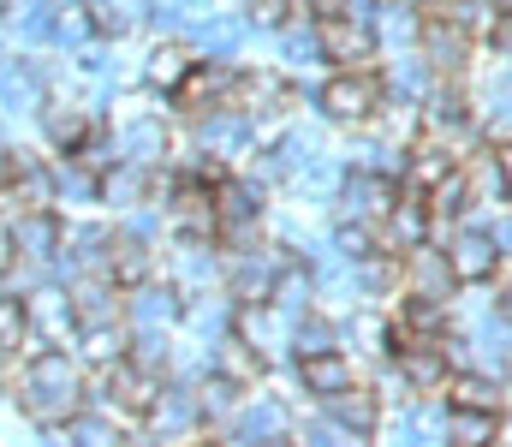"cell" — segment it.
<instances>
[{
    "label": "cell",
    "mask_w": 512,
    "mask_h": 447,
    "mask_svg": "<svg viewBox=\"0 0 512 447\" xmlns=\"http://www.w3.org/2000/svg\"><path fill=\"white\" fill-rule=\"evenodd\" d=\"M114 138H120V155H126V161H143V167H167V161H173L167 108H155V114H126V120L114 126Z\"/></svg>",
    "instance_id": "21"
},
{
    "label": "cell",
    "mask_w": 512,
    "mask_h": 447,
    "mask_svg": "<svg viewBox=\"0 0 512 447\" xmlns=\"http://www.w3.org/2000/svg\"><path fill=\"white\" fill-rule=\"evenodd\" d=\"M399 293H423V298H441V304L459 293V275H453L441 239H423V245L399 251Z\"/></svg>",
    "instance_id": "10"
},
{
    "label": "cell",
    "mask_w": 512,
    "mask_h": 447,
    "mask_svg": "<svg viewBox=\"0 0 512 447\" xmlns=\"http://www.w3.org/2000/svg\"><path fill=\"white\" fill-rule=\"evenodd\" d=\"M399 179L393 173H376V167H352L346 161V173H340V191H334V203H340V221H364V227H382L387 209L399 203Z\"/></svg>",
    "instance_id": "6"
},
{
    "label": "cell",
    "mask_w": 512,
    "mask_h": 447,
    "mask_svg": "<svg viewBox=\"0 0 512 447\" xmlns=\"http://www.w3.org/2000/svg\"><path fill=\"white\" fill-rule=\"evenodd\" d=\"M393 376L411 388V394H441L447 388V376H453V364H447V346L441 340H411V346H393Z\"/></svg>",
    "instance_id": "17"
},
{
    "label": "cell",
    "mask_w": 512,
    "mask_h": 447,
    "mask_svg": "<svg viewBox=\"0 0 512 447\" xmlns=\"http://www.w3.org/2000/svg\"><path fill=\"white\" fill-rule=\"evenodd\" d=\"M239 60H221V54H203V60H191V72L179 78V90L167 96V108L173 114H185V120H197V114H215V108H233L239 102Z\"/></svg>",
    "instance_id": "4"
},
{
    "label": "cell",
    "mask_w": 512,
    "mask_h": 447,
    "mask_svg": "<svg viewBox=\"0 0 512 447\" xmlns=\"http://www.w3.org/2000/svg\"><path fill=\"white\" fill-rule=\"evenodd\" d=\"M161 382H167V376H155L149 364H137V358H131V346H126L114 364H96V370H90V400H102L108 412H120L131 430H137V424H143V412L155 406Z\"/></svg>",
    "instance_id": "3"
},
{
    "label": "cell",
    "mask_w": 512,
    "mask_h": 447,
    "mask_svg": "<svg viewBox=\"0 0 512 447\" xmlns=\"http://www.w3.org/2000/svg\"><path fill=\"white\" fill-rule=\"evenodd\" d=\"M24 310H30V340H42V346H72L78 340L72 298H66L60 281H42L36 293H24Z\"/></svg>",
    "instance_id": "18"
},
{
    "label": "cell",
    "mask_w": 512,
    "mask_h": 447,
    "mask_svg": "<svg viewBox=\"0 0 512 447\" xmlns=\"http://www.w3.org/2000/svg\"><path fill=\"white\" fill-rule=\"evenodd\" d=\"M126 346H131L126 322H96V328H78V340H72V352H78L90 370H96V364H114Z\"/></svg>",
    "instance_id": "32"
},
{
    "label": "cell",
    "mask_w": 512,
    "mask_h": 447,
    "mask_svg": "<svg viewBox=\"0 0 512 447\" xmlns=\"http://www.w3.org/2000/svg\"><path fill=\"white\" fill-rule=\"evenodd\" d=\"M298 12H304V0H298Z\"/></svg>",
    "instance_id": "44"
},
{
    "label": "cell",
    "mask_w": 512,
    "mask_h": 447,
    "mask_svg": "<svg viewBox=\"0 0 512 447\" xmlns=\"http://www.w3.org/2000/svg\"><path fill=\"white\" fill-rule=\"evenodd\" d=\"M137 430L155 436V442H197V436H209V424H203L197 394H191L185 376H167V382H161V394H155V406L143 412Z\"/></svg>",
    "instance_id": "5"
},
{
    "label": "cell",
    "mask_w": 512,
    "mask_h": 447,
    "mask_svg": "<svg viewBox=\"0 0 512 447\" xmlns=\"http://www.w3.org/2000/svg\"><path fill=\"white\" fill-rule=\"evenodd\" d=\"M447 442H459V447H489V442H501V412L447 406Z\"/></svg>",
    "instance_id": "33"
},
{
    "label": "cell",
    "mask_w": 512,
    "mask_h": 447,
    "mask_svg": "<svg viewBox=\"0 0 512 447\" xmlns=\"http://www.w3.org/2000/svg\"><path fill=\"white\" fill-rule=\"evenodd\" d=\"M221 442H292V406L274 394H245V406L227 418Z\"/></svg>",
    "instance_id": "12"
},
{
    "label": "cell",
    "mask_w": 512,
    "mask_h": 447,
    "mask_svg": "<svg viewBox=\"0 0 512 447\" xmlns=\"http://www.w3.org/2000/svg\"><path fill=\"white\" fill-rule=\"evenodd\" d=\"M90 400V370L72 346H30L12 364V406L36 436H54Z\"/></svg>",
    "instance_id": "1"
},
{
    "label": "cell",
    "mask_w": 512,
    "mask_h": 447,
    "mask_svg": "<svg viewBox=\"0 0 512 447\" xmlns=\"http://www.w3.org/2000/svg\"><path fill=\"white\" fill-rule=\"evenodd\" d=\"M54 12H60V0H6L0 18L24 48H48L54 42Z\"/></svg>",
    "instance_id": "30"
},
{
    "label": "cell",
    "mask_w": 512,
    "mask_h": 447,
    "mask_svg": "<svg viewBox=\"0 0 512 447\" xmlns=\"http://www.w3.org/2000/svg\"><path fill=\"white\" fill-rule=\"evenodd\" d=\"M292 442H310V447H340V442H346V430H340V424H334V418H328V412L316 406L310 418H292Z\"/></svg>",
    "instance_id": "36"
},
{
    "label": "cell",
    "mask_w": 512,
    "mask_h": 447,
    "mask_svg": "<svg viewBox=\"0 0 512 447\" xmlns=\"http://www.w3.org/2000/svg\"><path fill=\"white\" fill-rule=\"evenodd\" d=\"M441 245H447V263H453L459 287H489V275L501 269V245H495L489 221H477V215L459 221V227H447Z\"/></svg>",
    "instance_id": "9"
},
{
    "label": "cell",
    "mask_w": 512,
    "mask_h": 447,
    "mask_svg": "<svg viewBox=\"0 0 512 447\" xmlns=\"http://www.w3.org/2000/svg\"><path fill=\"white\" fill-rule=\"evenodd\" d=\"M191 60H197V48H191L185 36H155V42H149V54H143V84H149V90H161V96H173V90H179V78L191 72Z\"/></svg>",
    "instance_id": "26"
},
{
    "label": "cell",
    "mask_w": 512,
    "mask_h": 447,
    "mask_svg": "<svg viewBox=\"0 0 512 447\" xmlns=\"http://www.w3.org/2000/svg\"><path fill=\"white\" fill-rule=\"evenodd\" d=\"M179 316H185V293L161 275H149L143 287H131L126 293V328L131 334H149V328H179Z\"/></svg>",
    "instance_id": "15"
},
{
    "label": "cell",
    "mask_w": 512,
    "mask_h": 447,
    "mask_svg": "<svg viewBox=\"0 0 512 447\" xmlns=\"http://www.w3.org/2000/svg\"><path fill=\"white\" fill-rule=\"evenodd\" d=\"M60 203H102V173L78 155H60L54 161V209Z\"/></svg>",
    "instance_id": "31"
},
{
    "label": "cell",
    "mask_w": 512,
    "mask_h": 447,
    "mask_svg": "<svg viewBox=\"0 0 512 447\" xmlns=\"http://www.w3.org/2000/svg\"><path fill=\"white\" fill-rule=\"evenodd\" d=\"M245 36H251V24L239 18V12H203V18H191V48L197 54H221V60H239V48H245Z\"/></svg>",
    "instance_id": "28"
},
{
    "label": "cell",
    "mask_w": 512,
    "mask_h": 447,
    "mask_svg": "<svg viewBox=\"0 0 512 447\" xmlns=\"http://www.w3.org/2000/svg\"><path fill=\"white\" fill-rule=\"evenodd\" d=\"M54 90V72L42 66V54H18V60H0V108L6 114H36Z\"/></svg>",
    "instance_id": "14"
},
{
    "label": "cell",
    "mask_w": 512,
    "mask_h": 447,
    "mask_svg": "<svg viewBox=\"0 0 512 447\" xmlns=\"http://www.w3.org/2000/svg\"><path fill=\"white\" fill-rule=\"evenodd\" d=\"M459 173H465V185H471V209H477V215H489V209H507V203H512L507 167H501V149L489 144V138H483V144L459 161Z\"/></svg>",
    "instance_id": "22"
},
{
    "label": "cell",
    "mask_w": 512,
    "mask_h": 447,
    "mask_svg": "<svg viewBox=\"0 0 512 447\" xmlns=\"http://www.w3.org/2000/svg\"><path fill=\"white\" fill-rule=\"evenodd\" d=\"M209 364H215L221 376H233L239 388H262V376H268V358L256 352L245 334H221V340L209 346Z\"/></svg>",
    "instance_id": "29"
},
{
    "label": "cell",
    "mask_w": 512,
    "mask_h": 447,
    "mask_svg": "<svg viewBox=\"0 0 512 447\" xmlns=\"http://www.w3.org/2000/svg\"><path fill=\"white\" fill-rule=\"evenodd\" d=\"M239 18L251 30H280L286 18H298V0H239Z\"/></svg>",
    "instance_id": "37"
},
{
    "label": "cell",
    "mask_w": 512,
    "mask_h": 447,
    "mask_svg": "<svg viewBox=\"0 0 512 447\" xmlns=\"http://www.w3.org/2000/svg\"><path fill=\"white\" fill-rule=\"evenodd\" d=\"M322 412L346 430V442H376V436H382V418H387V400H382V388H370V382L358 376L352 388L328 394Z\"/></svg>",
    "instance_id": "11"
},
{
    "label": "cell",
    "mask_w": 512,
    "mask_h": 447,
    "mask_svg": "<svg viewBox=\"0 0 512 447\" xmlns=\"http://www.w3.org/2000/svg\"><path fill=\"white\" fill-rule=\"evenodd\" d=\"M191 394H197V412H203L209 436H221V430H227V418H233V412L245 406V394H251V388H239L233 376H221V370L209 364V370H203V376L191 382Z\"/></svg>",
    "instance_id": "27"
},
{
    "label": "cell",
    "mask_w": 512,
    "mask_h": 447,
    "mask_svg": "<svg viewBox=\"0 0 512 447\" xmlns=\"http://www.w3.org/2000/svg\"><path fill=\"white\" fill-rule=\"evenodd\" d=\"M161 191V167H143V161H114L108 173H102V203L114 209V215H126L137 203H149Z\"/></svg>",
    "instance_id": "25"
},
{
    "label": "cell",
    "mask_w": 512,
    "mask_h": 447,
    "mask_svg": "<svg viewBox=\"0 0 512 447\" xmlns=\"http://www.w3.org/2000/svg\"><path fill=\"white\" fill-rule=\"evenodd\" d=\"M495 149H501V167H507V191H512V138H507V144H495Z\"/></svg>",
    "instance_id": "41"
},
{
    "label": "cell",
    "mask_w": 512,
    "mask_h": 447,
    "mask_svg": "<svg viewBox=\"0 0 512 447\" xmlns=\"http://www.w3.org/2000/svg\"><path fill=\"white\" fill-rule=\"evenodd\" d=\"M60 209H18L12 215V257H30V263H48L54 269V251H60Z\"/></svg>",
    "instance_id": "24"
},
{
    "label": "cell",
    "mask_w": 512,
    "mask_h": 447,
    "mask_svg": "<svg viewBox=\"0 0 512 447\" xmlns=\"http://www.w3.org/2000/svg\"><path fill=\"white\" fill-rule=\"evenodd\" d=\"M292 382H298V394H310V400L322 406L328 394H340V388L358 382V358H352V346L304 352V358H292Z\"/></svg>",
    "instance_id": "13"
},
{
    "label": "cell",
    "mask_w": 512,
    "mask_h": 447,
    "mask_svg": "<svg viewBox=\"0 0 512 447\" xmlns=\"http://www.w3.org/2000/svg\"><path fill=\"white\" fill-rule=\"evenodd\" d=\"M24 340H30V310H24V293H12V287H0V352H24Z\"/></svg>",
    "instance_id": "35"
},
{
    "label": "cell",
    "mask_w": 512,
    "mask_h": 447,
    "mask_svg": "<svg viewBox=\"0 0 512 447\" xmlns=\"http://www.w3.org/2000/svg\"><path fill=\"white\" fill-rule=\"evenodd\" d=\"M233 334H245L268 364H274V358H292V316H286L274 298H262V304H239Z\"/></svg>",
    "instance_id": "19"
},
{
    "label": "cell",
    "mask_w": 512,
    "mask_h": 447,
    "mask_svg": "<svg viewBox=\"0 0 512 447\" xmlns=\"http://www.w3.org/2000/svg\"><path fill=\"white\" fill-rule=\"evenodd\" d=\"M328 346H340V322H334L322 304H310L304 316H292V358H304V352H328Z\"/></svg>",
    "instance_id": "34"
},
{
    "label": "cell",
    "mask_w": 512,
    "mask_h": 447,
    "mask_svg": "<svg viewBox=\"0 0 512 447\" xmlns=\"http://www.w3.org/2000/svg\"><path fill=\"white\" fill-rule=\"evenodd\" d=\"M6 155H12V149H6V144H0V179H6Z\"/></svg>",
    "instance_id": "42"
},
{
    "label": "cell",
    "mask_w": 512,
    "mask_h": 447,
    "mask_svg": "<svg viewBox=\"0 0 512 447\" xmlns=\"http://www.w3.org/2000/svg\"><path fill=\"white\" fill-rule=\"evenodd\" d=\"M102 275H114L126 293L143 287L149 275H161V245L137 239L131 227H114V233H108V251H102Z\"/></svg>",
    "instance_id": "16"
},
{
    "label": "cell",
    "mask_w": 512,
    "mask_h": 447,
    "mask_svg": "<svg viewBox=\"0 0 512 447\" xmlns=\"http://www.w3.org/2000/svg\"><path fill=\"white\" fill-rule=\"evenodd\" d=\"M191 6H203V0H191Z\"/></svg>",
    "instance_id": "43"
},
{
    "label": "cell",
    "mask_w": 512,
    "mask_h": 447,
    "mask_svg": "<svg viewBox=\"0 0 512 447\" xmlns=\"http://www.w3.org/2000/svg\"><path fill=\"white\" fill-rule=\"evenodd\" d=\"M310 18H328V12H352V0H304Z\"/></svg>",
    "instance_id": "40"
},
{
    "label": "cell",
    "mask_w": 512,
    "mask_h": 447,
    "mask_svg": "<svg viewBox=\"0 0 512 447\" xmlns=\"http://www.w3.org/2000/svg\"><path fill=\"white\" fill-rule=\"evenodd\" d=\"M382 96H387L382 66H334L328 84L316 90V114H322L328 126H352V132H364V126L376 120Z\"/></svg>",
    "instance_id": "2"
},
{
    "label": "cell",
    "mask_w": 512,
    "mask_h": 447,
    "mask_svg": "<svg viewBox=\"0 0 512 447\" xmlns=\"http://www.w3.org/2000/svg\"><path fill=\"white\" fill-rule=\"evenodd\" d=\"M441 400L447 406H471V412H501L507 418V406H512V382L507 376H489V370H453L447 376V388H441Z\"/></svg>",
    "instance_id": "23"
},
{
    "label": "cell",
    "mask_w": 512,
    "mask_h": 447,
    "mask_svg": "<svg viewBox=\"0 0 512 447\" xmlns=\"http://www.w3.org/2000/svg\"><path fill=\"white\" fill-rule=\"evenodd\" d=\"M417 54L429 60L435 78H453V84H471V54H477V36H465L453 18L441 12H423V30H417Z\"/></svg>",
    "instance_id": "8"
},
{
    "label": "cell",
    "mask_w": 512,
    "mask_h": 447,
    "mask_svg": "<svg viewBox=\"0 0 512 447\" xmlns=\"http://www.w3.org/2000/svg\"><path fill=\"white\" fill-rule=\"evenodd\" d=\"M489 54H495L501 66H512V6L495 18V30H489Z\"/></svg>",
    "instance_id": "38"
},
{
    "label": "cell",
    "mask_w": 512,
    "mask_h": 447,
    "mask_svg": "<svg viewBox=\"0 0 512 447\" xmlns=\"http://www.w3.org/2000/svg\"><path fill=\"white\" fill-rule=\"evenodd\" d=\"M489 233H495V245H501V257H512V209H495V221H489Z\"/></svg>",
    "instance_id": "39"
},
{
    "label": "cell",
    "mask_w": 512,
    "mask_h": 447,
    "mask_svg": "<svg viewBox=\"0 0 512 447\" xmlns=\"http://www.w3.org/2000/svg\"><path fill=\"white\" fill-rule=\"evenodd\" d=\"M316 42H322V60H328V66H382L376 24L358 18V12H328V18H316Z\"/></svg>",
    "instance_id": "7"
},
{
    "label": "cell",
    "mask_w": 512,
    "mask_h": 447,
    "mask_svg": "<svg viewBox=\"0 0 512 447\" xmlns=\"http://www.w3.org/2000/svg\"><path fill=\"white\" fill-rule=\"evenodd\" d=\"M66 298H72V322L78 328H96V322H126V287L114 281V275H78L72 287H66Z\"/></svg>",
    "instance_id": "20"
}]
</instances>
